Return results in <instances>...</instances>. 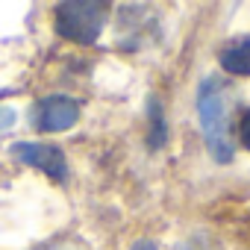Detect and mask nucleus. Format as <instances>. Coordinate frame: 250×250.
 Returning <instances> with one entry per match:
<instances>
[{
	"instance_id": "nucleus-1",
	"label": "nucleus",
	"mask_w": 250,
	"mask_h": 250,
	"mask_svg": "<svg viewBox=\"0 0 250 250\" xmlns=\"http://www.w3.org/2000/svg\"><path fill=\"white\" fill-rule=\"evenodd\" d=\"M197 115L206 147L215 162L227 165L235 156V142L229 136V88L218 77H206L197 88Z\"/></svg>"
},
{
	"instance_id": "nucleus-2",
	"label": "nucleus",
	"mask_w": 250,
	"mask_h": 250,
	"mask_svg": "<svg viewBox=\"0 0 250 250\" xmlns=\"http://www.w3.org/2000/svg\"><path fill=\"white\" fill-rule=\"evenodd\" d=\"M109 21V6L94 0H65L53 9V27L62 39L77 44H94Z\"/></svg>"
},
{
	"instance_id": "nucleus-3",
	"label": "nucleus",
	"mask_w": 250,
	"mask_h": 250,
	"mask_svg": "<svg viewBox=\"0 0 250 250\" xmlns=\"http://www.w3.org/2000/svg\"><path fill=\"white\" fill-rule=\"evenodd\" d=\"M9 153L18 162H24V165L39 168L42 174H47L56 183L68 180V159H65L62 147H56V145H47V142H15L9 147Z\"/></svg>"
},
{
	"instance_id": "nucleus-4",
	"label": "nucleus",
	"mask_w": 250,
	"mask_h": 250,
	"mask_svg": "<svg viewBox=\"0 0 250 250\" xmlns=\"http://www.w3.org/2000/svg\"><path fill=\"white\" fill-rule=\"evenodd\" d=\"M80 118V103L74 97L65 94H50L44 100H39L36 106V127L42 133H62L71 130Z\"/></svg>"
},
{
	"instance_id": "nucleus-5",
	"label": "nucleus",
	"mask_w": 250,
	"mask_h": 250,
	"mask_svg": "<svg viewBox=\"0 0 250 250\" xmlns=\"http://www.w3.org/2000/svg\"><path fill=\"white\" fill-rule=\"evenodd\" d=\"M218 62L232 77H250V36H241V39H232L229 44H224Z\"/></svg>"
},
{
	"instance_id": "nucleus-6",
	"label": "nucleus",
	"mask_w": 250,
	"mask_h": 250,
	"mask_svg": "<svg viewBox=\"0 0 250 250\" xmlns=\"http://www.w3.org/2000/svg\"><path fill=\"white\" fill-rule=\"evenodd\" d=\"M168 142V121H165V109L162 100L156 94L147 97V147L150 150H162Z\"/></svg>"
},
{
	"instance_id": "nucleus-7",
	"label": "nucleus",
	"mask_w": 250,
	"mask_h": 250,
	"mask_svg": "<svg viewBox=\"0 0 250 250\" xmlns=\"http://www.w3.org/2000/svg\"><path fill=\"white\" fill-rule=\"evenodd\" d=\"M238 142H241V147L244 150H250V109L241 115V121H238Z\"/></svg>"
},
{
	"instance_id": "nucleus-8",
	"label": "nucleus",
	"mask_w": 250,
	"mask_h": 250,
	"mask_svg": "<svg viewBox=\"0 0 250 250\" xmlns=\"http://www.w3.org/2000/svg\"><path fill=\"white\" fill-rule=\"evenodd\" d=\"M133 250H159V247H156V241H150V238H139V241L133 244Z\"/></svg>"
},
{
	"instance_id": "nucleus-9",
	"label": "nucleus",
	"mask_w": 250,
	"mask_h": 250,
	"mask_svg": "<svg viewBox=\"0 0 250 250\" xmlns=\"http://www.w3.org/2000/svg\"><path fill=\"white\" fill-rule=\"evenodd\" d=\"M174 250H200V247H197V244H191V241H186V244H177Z\"/></svg>"
}]
</instances>
